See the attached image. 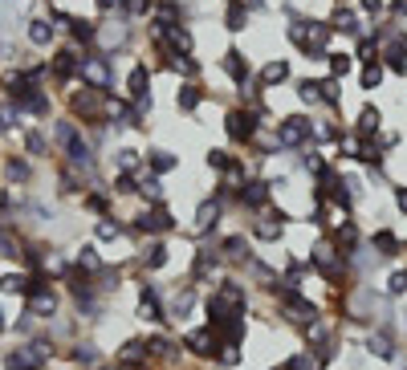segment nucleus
Segmentation results:
<instances>
[{"label": "nucleus", "instance_id": "72a5a7b5", "mask_svg": "<svg viewBox=\"0 0 407 370\" xmlns=\"http://www.w3.org/2000/svg\"><path fill=\"white\" fill-rule=\"evenodd\" d=\"M33 289H37V281H29L25 273H8V277H0V293H8V297H12V293H25V297H29Z\"/></svg>", "mask_w": 407, "mask_h": 370}, {"label": "nucleus", "instance_id": "0eeeda50", "mask_svg": "<svg viewBox=\"0 0 407 370\" xmlns=\"http://www.w3.org/2000/svg\"><path fill=\"white\" fill-rule=\"evenodd\" d=\"M220 69L228 74V82H232V86H236L240 94H244V90H253V86H257V78H253V65H249V57H244V49L228 45V49H225V57H220Z\"/></svg>", "mask_w": 407, "mask_h": 370}, {"label": "nucleus", "instance_id": "9d476101", "mask_svg": "<svg viewBox=\"0 0 407 370\" xmlns=\"http://www.w3.org/2000/svg\"><path fill=\"white\" fill-rule=\"evenodd\" d=\"M135 318L147 325H163L167 322V305H163V297H159V289L155 285H138V305H135Z\"/></svg>", "mask_w": 407, "mask_h": 370}, {"label": "nucleus", "instance_id": "f3484780", "mask_svg": "<svg viewBox=\"0 0 407 370\" xmlns=\"http://www.w3.org/2000/svg\"><path fill=\"white\" fill-rule=\"evenodd\" d=\"M330 29L334 33H342V37H366V29L359 25V12H351V8H342V4H334V12H330Z\"/></svg>", "mask_w": 407, "mask_h": 370}, {"label": "nucleus", "instance_id": "c756f323", "mask_svg": "<svg viewBox=\"0 0 407 370\" xmlns=\"http://www.w3.org/2000/svg\"><path fill=\"white\" fill-rule=\"evenodd\" d=\"M114 167H118V175H135L138 167H143V155H138L135 146H118L114 151Z\"/></svg>", "mask_w": 407, "mask_h": 370}, {"label": "nucleus", "instance_id": "cd10ccee", "mask_svg": "<svg viewBox=\"0 0 407 370\" xmlns=\"http://www.w3.org/2000/svg\"><path fill=\"white\" fill-rule=\"evenodd\" d=\"M78 65H82V57H78L74 49H61V53L53 57V74H57L61 82H70V78L78 74Z\"/></svg>", "mask_w": 407, "mask_h": 370}, {"label": "nucleus", "instance_id": "b1692460", "mask_svg": "<svg viewBox=\"0 0 407 370\" xmlns=\"http://www.w3.org/2000/svg\"><path fill=\"white\" fill-rule=\"evenodd\" d=\"M249 21H253L249 4H244V0H228V8H225V29H228V33H244V29H249Z\"/></svg>", "mask_w": 407, "mask_h": 370}, {"label": "nucleus", "instance_id": "dca6fc26", "mask_svg": "<svg viewBox=\"0 0 407 370\" xmlns=\"http://www.w3.org/2000/svg\"><path fill=\"white\" fill-rule=\"evenodd\" d=\"M220 216H225V204H220L216 195H208V199L196 208V236H212V228L220 224Z\"/></svg>", "mask_w": 407, "mask_h": 370}, {"label": "nucleus", "instance_id": "423d86ee", "mask_svg": "<svg viewBox=\"0 0 407 370\" xmlns=\"http://www.w3.org/2000/svg\"><path fill=\"white\" fill-rule=\"evenodd\" d=\"M135 232L138 236H167V232H176V216H171L167 199L163 204H147V212L135 216Z\"/></svg>", "mask_w": 407, "mask_h": 370}, {"label": "nucleus", "instance_id": "864d4df0", "mask_svg": "<svg viewBox=\"0 0 407 370\" xmlns=\"http://www.w3.org/2000/svg\"><path fill=\"white\" fill-rule=\"evenodd\" d=\"M98 4V12H114V8H123V0H94Z\"/></svg>", "mask_w": 407, "mask_h": 370}, {"label": "nucleus", "instance_id": "20e7f679", "mask_svg": "<svg viewBox=\"0 0 407 370\" xmlns=\"http://www.w3.org/2000/svg\"><path fill=\"white\" fill-rule=\"evenodd\" d=\"M261 127H269L257 110H249V106H232L225 114V135L228 142H236V146H249V142L257 139V131Z\"/></svg>", "mask_w": 407, "mask_h": 370}, {"label": "nucleus", "instance_id": "5fc2aeb1", "mask_svg": "<svg viewBox=\"0 0 407 370\" xmlns=\"http://www.w3.org/2000/svg\"><path fill=\"white\" fill-rule=\"evenodd\" d=\"M8 204H12V195H8V191H0V208H8Z\"/></svg>", "mask_w": 407, "mask_h": 370}, {"label": "nucleus", "instance_id": "4c0bfd02", "mask_svg": "<svg viewBox=\"0 0 407 370\" xmlns=\"http://www.w3.org/2000/svg\"><path fill=\"white\" fill-rule=\"evenodd\" d=\"M94 236H98V240H118V236H123V224H118L114 216H102V220L94 224Z\"/></svg>", "mask_w": 407, "mask_h": 370}, {"label": "nucleus", "instance_id": "4be33fe9", "mask_svg": "<svg viewBox=\"0 0 407 370\" xmlns=\"http://www.w3.org/2000/svg\"><path fill=\"white\" fill-rule=\"evenodd\" d=\"M196 301H200V297H196V285H191V281L180 285V293H176V297H171V305H167V318H171V322H183V318L196 309Z\"/></svg>", "mask_w": 407, "mask_h": 370}, {"label": "nucleus", "instance_id": "a19ab883", "mask_svg": "<svg viewBox=\"0 0 407 370\" xmlns=\"http://www.w3.org/2000/svg\"><path fill=\"white\" fill-rule=\"evenodd\" d=\"M123 8H127V17H131V21H143V17H151V12H155V0H123Z\"/></svg>", "mask_w": 407, "mask_h": 370}, {"label": "nucleus", "instance_id": "5701e85b", "mask_svg": "<svg viewBox=\"0 0 407 370\" xmlns=\"http://www.w3.org/2000/svg\"><path fill=\"white\" fill-rule=\"evenodd\" d=\"M379 131H383V110L366 102V106L359 110V122H355V135H362V139H379Z\"/></svg>", "mask_w": 407, "mask_h": 370}, {"label": "nucleus", "instance_id": "1a4fd4ad", "mask_svg": "<svg viewBox=\"0 0 407 370\" xmlns=\"http://www.w3.org/2000/svg\"><path fill=\"white\" fill-rule=\"evenodd\" d=\"M236 208H244V212H265L273 199V184L269 179H244V184L236 187Z\"/></svg>", "mask_w": 407, "mask_h": 370}, {"label": "nucleus", "instance_id": "473e14b6", "mask_svg": "<svg viewBox=\"0 0 407 370\" xmlns=\"http://www.w3.org/2000/svg\"><path fill=\"white\" fill-rule=\"evenodd\" d=\"M298 102L310 106V110L322 106V78H302V82H298Z\"/></svg>", "mask_w": 407, "mask_h": 370}, {"label": "nucleus", "instance_id": "bb28decb", "mask_svg": "<svg viewBox=\"0 0 407 370\" xmlns=\"http://www.w3.org/2000/svg\"><path fill=\"white\" fill-rule=\"evenodd\" d=\"M338 135H342V127H338L334 110L322 114V118H314V142H338Z\"/></svg>", "mask_w": 407, "mask_h": 370}, {"label": "nucleus", "instance_id": "2eb2a0df", "mask_svg": "<svg viewBox=\"0 0 407 370\" xmlns=\"http://www.w3.org/2000/svg\"><path fill=\"white\" fill-rule=\"evenodd\" d=\"M293 78V65H289V57H269L265 65H261V74H257V90H273V86H285Z\"/></svg>", "mask_w": 407, "mask_h": 370}, {"label": "nucleus", "instance_id": "79ce46f5", "mask_svg": "<svg viewBox=\"0 0 407 370\" xmlns=\"http://www.w3.org/2000/svg\"><path fill=\"white\" fill-rule=\"evenodd\" d=\"M4 171H8V179H12V184H25V179L33 175V171H29V163H25V159H17V155L4 163Z\"/></svg>", "mask_w": 407, "mask_h": 370}, {"label": "nucleus", "instance_id": "f704fd0d", "mask_svg": "<svg viewBox=\"0 0 407 370\" xmlns=\"http://www.w3.org/2000/svg\"><path fill=\"white\" fill-rule=\"evenodd\" d=\"M383 78H387V65H383V61H371V65H362L359 86H362V90H379V86H383Z\"/></svg>", "mask_w": 407, "mask_h": 370}, {"label": "nucleus", "instance_id": "f03ea898", "mask_svg": "<svg viewBox=\"0 0 407 370\" xmlns=\"http://www.w3.org/2000/svg\"><path fill=\"white\" fill-rule=\"evenodd\" d=\"M314 273H322V281L326 285H342V277H346V269H351V261L334 248V240H317L314 248H310V261H306Z\"/></svg>", "mask_w": 407, "mask_h": 370}, {"label": "nucleus", "instance_id": "09e8293b", "mask_svg": "<svg viewBox=\"0 0 407 370\" xmlns=\"http://www.w3.org/2000/svg\"><path fill=\"white\" fill-rule=\"evenodd\" d=\"M391 199H395V208L407 216V184H391Z\"/></svg>", "mask_w": 407, "mask_h": 370}, {"label": "nucleus", "instance_id": "c03bdc74", "mask_svg": "<svg viewBox=\"0 0 407 370\" xmlns=\"http://www.w3.org/2000/svg\"><path fill=\"white\" fill-rule=\"evenodd\" d=\"M404 293H407V269H395L387 277V297H404Z\"/></svg>", "mask_w": 407, "mask_h": 370}, {"label": "nucleus", "instance_id": "4468645a", "mask_svg": "<svg viewBox=\"0 0 407 370\" xmlns=\"http://www.w3.org/2000/svg\"><path fill=\"white\" fill-rule=\"evenodd\" d=\"M366 354H371V358H379V362H395V354H399L395 334H391L387 325L371 329V334H366Z\"/></svg>", "mask_w": 407, "mask_h": 370}, {"label": "nucleus", "instance_id": "58836bf2", "mask_svg": "<svg viewBox=\"0 0 407 370\" xmlns=\"http://www.w3.org/2000/svg\"><path fill=\"white\" fill-rule=\"evenodd\" d=\"M240 362H244V350H240V346H220V354H216V367L236 370Z\"/></svg>", "mask_w": 407, "mask_h": 370}, {"label": "nucleus", "instance_id": "8fccbe9b", "mask_svg": "<svg viewBox=\"0 0 407 370\" xmlns=\"http://www.w3.org/2000/svg\"><path fill=\"white\" fill-rule=\"evenodd\" d=\"M359 4H362V12H366V17H383V8H387L383 0H359Z\"/></svg>", "mask_w": 407, "mask_h": 370}, {"label": "nucleus", "instance_id": "c9c22d12", "mask_svg": "<svg viewBox=\"0 0 407 370\" xmlns=\"http://www.w3.org/2000/svg\"><path fill=\"white\" fill-rule=\"evenodd\" d=\"M29 41H33L37 49H45L49 41H53V25L41 21V17H37V21H29Z\"/></svg>", "mask_w": 407, "mask_h": 370}, {"label": "nucleus", "instance_id": "393cba45", "mask_svg": "<svg viewBox=\"0 0 407 370\" xmlns=\"http://www.w3.org/2000/svg\"><path fill=\"white\" fill-rule=\"evenodd\" d=\"M326 69H330L334 82H342V78L355 69V53H346V49H330V53H326Z\"/></svg>", "mask_w": 407, "mask_h": 370}, {"label": "nucleus", "instance_id": "6ab92c4d", "mask_svg": "<svg viewBox=\"0 0 407 370\" xmlns=\"http://www.w3.org/2000/svg\"><path fill=\"white\" fill-rule=\"evenodd\" d=\"M143 163H147V171L151 175H171V171H180V155H171V151H163V146H151L147 155H143Z\"/></svg>", "mask_w": 407, "mask_h": 370}, {"label": "nucleus", "instance_id": "f8f14e48", "mask_svg": "<svg viewBox=\"0 0 407 370\" xmlns=\"http://www.w3.org/2000/svg\"><path fill=\"white\" fill-rule=\"evenodd\" d=\"M225 265V257H220V248L216 244H204V248H196V257H191V273L187 281L191 285H204V281H212V273Z\"/></svg>", "mask_w": 407, "mask_h": 370}, {"label": "nucleus", "instance_id": "9b49d317", "mask_svg": "<svg viewBox=\"0 0 407 370\" xmlns=\"http://www.w3.org/2000/svg\"><path fill=\"white\" fill-rule=\"evenodd\" d=\"M49 354H53V346H45V342L21 346V350H12V354L4 358V370H41L49 362Z\"/></svg>", "mask_w": 407, "mask_h": 370}, {"label": "nucleus", "instance_id": "6e6552de", "mask_svg": "<svg viewBox=\"0 0 407 370\" xmlns=\"http://www.w3.org/2000/svg\"><path fill=\"white\" fill-rule=\"evenodd\" d=\"M180 346L191 354V358H200V362H216V354H220V342H216V334H212L208 325L187 329V334L180 338Z\"/></svg>", "mask_w": 407, "mask_h": 370}, {"label": "nucleus", "instance_id": "2f4dec72", "mask_svg": "<svg viewBox=\"0 0 407 370\" xmlns=\"http://www.w3.org/2000/svg\"><path fill=\"white\" fill-rule=\"evenodd\" d=\"M138 195H143L147 204H163V179L151 175V171H143V175H138Z\"/></svg>", "mask_w": 407, "mask_h": 370}, {"label": "nucleus", "instance_id": "37998d69", "mask_svg": "<svg viewBox=\"0 0 407 370\" xmlns=\"http://www.w3.org/2000/svg\"><path fill=\"white\" fill-rule=\"evenodd\" d=\"M74 362H78V367H94V362H98V346H94V342H78V346H74Z\"/></svg>", "mask_w": 407, "mask_h": 370}, {"label": "nucleus", "instance_id": "ea45409f", "mask_svg": "<svg viewBox=\"0 0 407 370\" xmlns=\"http://www.w3.org/2000/svg\"><path fill=\"white\" fill-rule=\"evenodd\" d=\"M102 269V261H98V248L94 244H86L82 252H78V273H98Z\"/></svg>", "mask_w": 407, "mask_h": 370}, {"label": "nucleus", "instance_id": "a211bd4d", "mask_svg": "<svg viewBox=\"0 0 407 370\" xmlns=\"http://www.w3.org/2000/svg\"><path fill=\"white\" fill-rule=\"evenodd\" d=\"M371 248H375L383 261H395V257L404 252V240H399V232L395 228H375L371 232Z\"/></svg>", "mask_w": 407, "mask_h": 370}, {"label": "nucleus", "instance_id": "f257e3e1", "mask_svg": "<svg viewBox=\"0 0 407 370\" xmlns=\"http://www.w3.org/2000/svg\"><path fill=\"white\" fill-rule=\"evenodd\" d=\"M53 142L65 151V159H70V167H74V171H86V175L94 171V151H90V142L82 139V131H78L70 118H61V122L53 127Z\"/></svg>", "mask_w": 407, "mask_h": 370}, {"label": "nucleus", "instance_id": "a878e982", "mask_svg": "<svg viewBox=\"0 0 407 370\" xmlns=\"http://www.w3.org/2000/svg\"><path fill=\"white\" fill-rule=\"evenodd\" d=\"M167 261H171L167 240H151V244H147V252H143V269H147V273H159Z\"/></svg>", "mask_w": 407, "mask_h": 370}, {"label": "nucleus", "instance_id": "603ef678", "mask_svg": "<svg viewBox=\"0 0 407 370\" xmlns=\"http://www.w3.org/2000/svg\"><path fill=\"white\" fill-rule=\"evenodd\" d=\"M0 257H17V244H12L4 232H0Z\"/></svg>", "mask_w": 407, "mask_h": 370}, {"label": "nucleus", "instance_id": "412c9836", "mask_svg": "<svg viewBox=\"0 0 407 370\" xmlns=\"http://www.w3.org/2000/svg\"><path fill=\"white\" fill-rule=\"evenodd\" d=\"M57 314V293L49 285H37L29 293V318H53Z\"/></svg>", "mask_w": 407, "mask_h": 370}, {"label": "nucleus", "instance_id": "7c9ffc66", "mask_svg": "<svg viewBox=\"0 0 407 370\" xmlns=\"http://www.w3.org/2000/svg\"><path fill=\"white\" fill-rule=\"evenodd\" d=\"M204 163H208V171H220V175H228V167L236 163V155H232V151H225V146H208V151H204Z\"/></svg>", "mask_w": 407, "mask_h": 370}, {"label": "nucleus", "instance_id": "4d7b16f0", "mask_svg": "<svg viewBox=\"0 0 407 370\" xmlns=\"http://www.w3.org/2000/svg\"><path fill=\"white\" fill-rule=\"evenodd\" d=\"M0 131H4V127H0Z\"/></svg>", "mask_w": 407, "mask_h": 370}, {"label": "nucleus", "instance_id": "a18cd8bd", "mask_svg": "<svg viewBox=\"0 0 407 370\" xmlns=\"http://www.w3.org/2000/svg\"><path fill=\"white\" fill-rule=\"evenodd\" d=\"M25 151H29V155H45L49 151L45 135H41V131H25Z\"/></svg>", "mask_w": 407, "mask_h": 370}, {"label": "nucleus", "instance_id": "49530a36", "mask_svg": "<svg viewBox=\"0 0 407 370\" xmlns=\"http://www.w3.org/2000/svg\"><path fill=\"white\" fill-rule=\"evenodd\" d=\"M110 191H118V195H138V179L135 175H114V187Z\"/></svg>", "mask_w": 407, "mask_h": 370}, {"label": "nucleus", "instance_id": "ddd939ff", "mask_svg": "<svg viewBox=\"0 0 407 370\" xmlns=\"http://www.w3.org/2000/svg\"><path fill=\"white\" fill-rule=\"evenodd\" d=\"M216 248H220L225 265H244V269L253 265V244H249V236H244V232H232V236H225Z\"/></svg>", "mask_w": 407, "mask_h": 370}, {"label": "nucleus", "instance_id": "de8ad7c7", "mask_svg": "<svg viewBox=\"0 0 407 370\" xmlns=\"http://www.w3.org/2000/svg\"><path fill=\"white\" fill-rule=\"evenodd\" d=\"M21 122V110H17V102H8V106H0V127L4 131H12Z\"/></svg>", "mask_w": 407, "mask_h": 370}, {"label": "nucleus", "instance_id": "e433bc0d", "mask_svg": "<svg viewBox=\"0 0 407 370\" xmlns=\"http://www.w3.org/2000/svg\"><path fill=\"white\" fill-rule=\"evenodd\" d=\"M70 33H74V41H98V25H94V21H82V17L70 21Z\"/></svg>", "mask_w": 407, "mask_h": 370}, {"label": "nucleus", "instance_id": "3c124183", "mask_svg": "<svg viewBox=\"0 0 407 370\" xmlns=\"http://www.w3.org/2000/svg\"><path fill=\"white\" fill-rule=\"evenodd\" d=\"M407 17V0H391V21H404Z\"/></svg>", "mask_w": 407, "mask_h": 370}, {"label": "nucleus", "instance_id": "6e6d98bb", "mask_svg": "<svg viewBox=\"0 0 407 370\" xmlns=\"http://www.w3.org/2000/svg\"><path fill=\"white\" fill-rule=\"evenodd\" d=\"M269 370H285V362H281V367H269Z\"/></svg>", "mask_w": 407, "mask_h": 370}, {"label": "nucleus", "instance_id": "c85d7f7f", "mask_svg": "<svg viewBox=\"0 0 407 370\" xmlns=\"http://www.w3.org/2000/svg\"><path fill=\"white\" fill-rule=\"evenodd\" d=\"M98 41L106 45V53L127 45V25H98Z\"/></svg>", "mask_w": 407, "mask_h": 370}, {"label": "nucleus", "instance_id": "7ed1b4c3", "mask_svg": "<svg viewBox=\"0 0 407 370\" xmlns=\"http://www.w3.org/2000/svg\"><path fill=\"white\" fill-rule=\"evenodd\" d=\"M273 131H277V146H281V151L314 146V118H310V114H285Z\"/></svg>", "mask_w": 407, "mask_h": 370}, {"label": "nucleus", "instance_id": "aec40b11", "mask_svg": "<svg viewBox=\"0 0 407 370\" xmlns=\"http://www.w3.org/2000/svg\"><path fill=\"white\" fill-rule=\"evenodd\" d=\"M204 102H208V90H204L200 82H183L180 90H176V110H180V114H196Z\"/></svg>", "mask_w": 407, "mask_h": 370}, {"label": "nucleus", "instance_id": "39448f33", "mask_svg": "<svg viewBox=\"0 0 407 370\" xmlns=\"http://www.w3.org/2000/svg\"><path fill=\"white\" fill-rule=\"evenodd\" d=\"M78 74H82V82L90 90H102V94L114 90V61H110V53H86Z\"/></svg>", "mask_w": 407, "mask_h": 370}]
</instances>
